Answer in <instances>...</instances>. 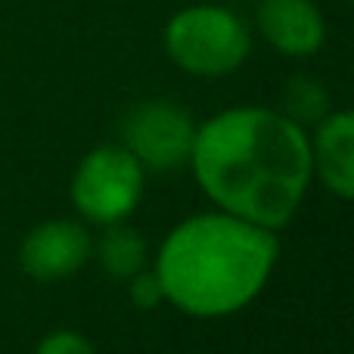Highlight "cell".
<instances>
[{
    "label": "cell",
    "mask_w": 354,
    "mask_h": 354,
    "mask_svg": "<svg viewBox=\"0 0 354 354\" xmlns=\"http://www.w3.org/2000/svg\"><path fill=\"white\" fill-rule=\"evenodd\" d=\"M189 165L227 214L268 230L292 221L311 180V140L283 112L239 106L196 128Z\"/></svg>",
    "instance_id": "6da1fadb"
},
{
    "label": "cell",
    "mask_w": 354,
    "mask_h": 354,
    "mask_svg": "<svg viewBox=\"0 0 354 354\" xmlns=\"http://www.w3.org/2000/svg\"><path fill=\"white\" fill-rule=\"evenodd\" d=\"M280 255L274 230L236 214H196L165 236L156 277L189 317H227L264 289Z\"/></svg>",
    "instance_id": "7a4b0ae2"
},
{
    "label": "cell",
    "mask_w": 354,
    "mask_h": 354,
    "mask_svg": "<svg viewBox=\"0 0 354 354\" xmlns=\"http://www.w3.org/2000/svg\"><path fill=\"white\" fill-rule=\"evenodd\" d=\"M165 50L177 68L199 78L236 72L252 50L245 22L227 6L196 3L174 12L165 25Z\"/></svg>",
    "instance_id": "3957f363"
},
{
    "label": "cell",
    "mask_w": 354,
    "mask_h": 354,
    "mask_svg": "<svg viewBox=\"0 0 354 354\" xmlns=\"http://www.w3.org/2000/svg\"><path fill=\"white\" fill-rule=\"evenodd\" d=\"M143 196V165L124 147H100L72 177V202L93 224H122Z\"/></svg>",
    "instance_id": "277c9868"
},
{
    "label": "cell",
    "mask_w": 354,
    "mask_h": 354,
    "mask_svg": "<svg viewBox=\"0 0 354 354\" xmlns=\"http://www.w3.org/2000/svg\"><path fill=\"white\" fill-rule=\"evenodd\" d=\"M124 149L153 171H174L193 153L196 124L183 106L171 100H147L124 118Z\"/></svg>",
    "instance_id": "5b68a950"
},
{
    "label": "cell",
    "mask_w": 354,
    "mask_h": 354,
    "mask_svg": "<svg viewBox=\"0 0 354 354\" xmlns=\"http://www.w3.org/2000/svg\"><path fill=\"white\" fill-rule=\"evenodd\" d=\"M91 249V233L84 230V224L56 218L28 230L19 249V264L35 280H62L84 268Z\"/></svg>",
    "instance_id": "8992f818"
},
{
    "label": "cell",
    "mask_w": 354,
    "mask_h": 354,
    "mask_svg": "<svg viewBox=\"0 0 354 354\" xmlns=\"http://www.w3.org/2000/svg\"><path fill=\"white\" fill-rule=\"evenodd\" d=\"M255 22L264 41L283 56H311L324 47L326 22L314 0H261Z\"/></svg>",
    "instance_id": "52a82bcc"
},
{
    "label": "cell",
    "mask_w": 354,
    "mask_h": 354,
    "mask_svg": "<svg viewBox=\"0 0 354 354\" xmlns=\"http://www.w3.org/2000/svg\"><path fill=\"white\" fill-rule=\"evenodd\" d=\"M311 162L339 199H354V109L326 112L314 131Z\"/></svg>",
    "instance_id": "ba28073f"
},
{
    "label": "cell",
    "mask_w": 354,
    "mask_h": 354,
    "mask_svg": "<svg viewBox=\"0 0 354 354\" xmlns=\"http://www.w3.org/2000/svg\"><path fill=\"white\" fill-rule=\"evenodd\" d=\"M100 268L115 280H131L137 270H143L147 264V243L134 227L124 224H109V230L100 236L97 245Z\"/></svg>",
    "instance_id": "9c48e42d"
},
{
    "label": "cell",
    "mask_w": 354,
    "mask_h": 354,
    "mask_svg": "<svg viewBox=\"0 0 354 354\" xmlns=\"http://www.w3.org/2000/svg\"><path fill=\"white\" fill-rule=\"evenodd\" d=\"M280 112L295 122L299 128H308V124H317L320 118L330 112V93L311 75H292L283 87L280 97Z\"/></svg>",
    "instance_id": "30bf717a"
},
{
    "label": "cell",
    "mask_w": 354,
    "mask_h": 354,
    "mask_svg": "<svg viewBox=\"0 0 354 354\" xmlns=\"http://www.w3.org/2000/svg\"><path fill=\"white\" fill-rule=\"evenodd\" d=\"M128 299L134 301L140 311H153V308H159V301L165 299V292H162V283L159 277H156V270H137L134 277L128 280Z\"/></svg>",
    "instance_id": "8fae6325"
},
{
    "label": "cell",
    "mask_w": 354,
    "mask_h": 354,
    "mask_svg": "<svg viewBox=\"0 0 354 354\" xmlns=\"http://www.w3.org/2000/svg\"><path fill=\"white\" fill-rule=\"evenodd\" d=\"M35 354H97V348L75 330H53L37 342Z\"/></svg>",
    "instance_id": "7c38bea8"
},
{
    "label": "cell",
    "mask_w": 354,
    "mask_h": 354,
    "mask_svg": "<svg viewBox=\"0 0 354 354\" xmlns=\"http://www.w3.org/2000/svg\"><path fill=\"white\" fill-rule=\"evenodd\" d=\"M351 3H354V0H351Z\"/></svg>",
    "instance_id": "4fadbf2b"
}]
</instances>
